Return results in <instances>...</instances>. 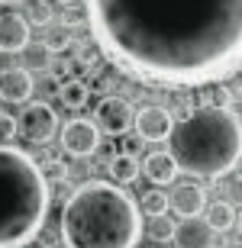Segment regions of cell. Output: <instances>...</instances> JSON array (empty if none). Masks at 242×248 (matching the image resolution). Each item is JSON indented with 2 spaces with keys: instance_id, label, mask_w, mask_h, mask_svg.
Wrapping results in <instances>:
<instances>
[{
  "instance_id": "6da1fadb",
  "label": "cell",
  "mask_w": 242,
  "mask_h": 248,
  "mask_svg": "<svg viewBox=\"0 0 242 248\" xmlns=\"http://www.w3.org/2000/svg\"><path fill=\"white\" fill-rule=\"evenodd\" d=\"M94 46L149 87L197 91L242 71V0H81Z\"/></svg>"
},
{
  "instance_id": "cb8c5ba5",
  "label": "cell",
  "mask_w": 242,
  "mask_h": 248,
  "mask_svg": "<svg viewBox=\"0 0 242 248\" xmlns=\"http://www.w3.org/2000/svg\"><path fill=\"white\" fill-rule=\"evenodd\" d=\"M142 142L139 136H120V155H129V158H139V152H142Z\"/></svg>"
},
{
  "instance_id": "e0dca14e",
  "label": "cell",
  "mask_w": 242,
  "mask_h": 248,
  "mask_svg": "<svg viewBox=\"0 0 242 248\" xmlns=\"http://www.w3.org/2000/svg\"><path fill=\"white\" fill-rule=\"evenodd\" d=\"M197 107H229L233 103V91L226 87L223 81L220 84H204V87H197Z\"/></svg>"
},
{
  "instance_id": "52a82bcc",
  "label": "cell",
  "mask_w": 242,
  "mask_h": 248,
  "mask_svg": "<svg viewBox=\"0 0 242 248\" xmlns=\"http://www.w3.org/2000/svg\"><path fill=\"white\" fill-rule=\"evenodd\" d=\"M58 142H62V152L65 155L91 158L97 152V145L103 142V136L91 120H68L65 126H58Z\"/></svg>"
},
{
  "instance_id": "d6986e66",
  "label": "cell",
  "mask_w": 242,
  "mask_h": 248,
  "mask_svg": "<svg viewBox=\"0 0 242 248\" xmlns=\"http://www.w3.org/2000/svg\"><path fill=\"white\" fill-rule=\"evenodd\" d=\"M68 46H71L68 26H48L42 32V48H46L48 55H62V52H68Z\"/></svg>"
},
{
  "instance_id": "ffe728a7",
  "label": "cell",
  "mask_w": 242,
  "mask_h": 248,
  "mask_svg": "<svg viewBox=\"0 0 242 248\" xmlns=\"http://www.w3.org/2000/svg\"><path fill=\"white\" fill-rule=\"evenodd\" d=\"M52 19H55V10L48 0H29V16L26 23H39V26H52Z\"/></svg>"
},
{
  "instance_id": "277c9868",
  "label": "cell",
  "mask_w": 242,
  "mask_h": 248,
  "mask_svg": "<svg viewBox=\"0 0 242 248\" xmlns=\"http://www.w3.org/2000/svg\"><path fill=\"white\" fill-rule=\"evenodd\" d=\"M52 187L39 161L0 142V248H26L46 229Z\"/></svg>"
},
{
  "instance_id": "ba28073f",
  "label": "cell",
  "mask_w": 242,
  "mask_h": 248,
  "mask_svg": "<svg viewBox=\"0 0 242 248\" xmlns=\"http://www.w3.org/2000/svg\"><path fill=\"white\" fill-rule=\"evenodd\" d=\"M132 126H136V136H139L142 142H168L175 120H171V113H168L165 107L149 103V107H142V110L132 113Z\"/></svg>"
},
{
  "instance_id": "f546056e",
  "label": "cell",
  "mask_w": 242,
  "mask_h": 248,
  "mask_svg": "<svg viewBox=\"0 0 242 248\" xmlns=\"http://www.w3.org/2000/svg\"><path fill=\"white\" fill-rule=\"evenodd\" d=\"M58 3H68V0H58Z\"/></svg>"
},
{
  "instance_id": "603a6c76",
  "label": "cell",
  "mask_w": 242,
  "mask_h": 248,
  "mask_svg": "<svg viewBox=\"0 0 242 248\" xmlns=\"http://www.w3.org/2000/svg\"><path fill=\"white\" fill-rule=\"evenodd\" d=\"M10 139H16V116H10L7 110H0V142L7 145Z\"/></svg>"
},
{
  "instance_id": "ac0fdd59",
  "label": "cell",
  "mask_w": 242,
  "mask_h": 248,
  "mask_svg": "<svg viewBox=\"0 0 242 248\" xmlns=\"http://www.w3.org/2000/svg\"><path fill=\"white\" fill-rule=\"evenodd\" d=\"M139 210L145 213V216H165L168 213V193L161 190V187H149V190H142L139 197Z\"/></svg>"
},
{
  "instance_id": "5b68a950",
  "label": "cell",
  "mask_w": 242,
  "mask_h": 248,
  "mask_svg": "<svg viewBox=\"0 0 242 248\" xmlns=\"http://www.w3.org/2000/svg\"><path fill=\"white\" fill-rule=\"evenodd\" d=\"M19 139H26L29 145H48L58 136V116L46 100H29L26 110L16 120Z\"/></svg>"
},
{
  "instance_id": "30bf717a",
  "label": "cell",
  "mask_w": 242,
  "mask_h": 248,
  "mask_svg": "<svg viewBox=\"0 0 242 248\" xmlns=\"http://www.w3.org/2000/svg\"><path fill=\"white\" fill-rule=\"evenodd\" d=\"M168 210H175L181 219H194L207 210V190L197 181H177L168 193Z\"/></svg>"
},
{
  "instance_id": "7a4b0ae2",
  "label": "cell",
  "mask_w": 242,
  "mask_h": 248,
  "mask_svg": "<svg viewBox=\"0 0 242 248\" xmlns=\"http://www.w3.org/2000/svg\"><path fill=\"white\" fill-rule=\"evenodd\" d=\"M58 239L65 248H136L142 239L139 203L110 181H81L62 206Z\"/></svg>"
},
{
  "instance_id": "2e32d148",
  "label": "cell",
  "mask_w": 242,
  "mask_h": 248,
  "mask_svg": "<svg viewBox=\"0 0 242 248\" xmlns=\"http://www.w3.org/2000/svg\"><path fill=\"white\" fill-rule=\"evenodd\" d=\"M204 222L210 226L213 232H229L236 226V210L229 206L226 200H216V203H207L204 210Z\"/></svg>"
},
{
  "instance_id": "8fae6325",
  "label": "cell",
  "mask_w": 242,
  "mask_h": 248,
  "mask_svg": "<svg viewBox=\"0 0 242 248\" xmlns=\"http://www.w3.org/2000/svg\"><path fill=\"white\" fill-rule=\"evenodd\" d=\"M32 91H36V84L26 68H3L0 71V100L3 103H29Z\"/></svg>"
},
{
  "instance_id": "44dd1931",
  "label": "cell",
  "mask_w": 242,
  "mask_h": 248,
  "mask_svg": "<svg viewBox=\"0 0 242 248\" xmlns=\"http://www.w3.org/2000/svg\"><path fill=\"white\" fill-rule=\"evenodd\" d=\"M145 232H149L152 242H171V235H175V222L168 219V216H152V222L145 226Z\"/></svg>"
},
{
  "instance_id": "5bb4252c",
  "label": "cell",
  "mask_w": 242,
  "mask_h": 248,
  "mask_svg": "<svg viewBox=\"0 0 242 248\" xmlns=\"http://www.w3.org/2000/svg\"><path fill=\"white\" fill-rule=\"evenodd\" d=\"M58 97H62V103H65L68 110H84L87 100H91V87H87L81 78H62Z\"/></svg>"
},
{
  "instance_id": "484cf974",
  "label": "cell",
  "mask_w": 242,
  "mask_h": 248,
  "mask_svg": "<svg viewBox=\"0 0 242 248\" xmlns=\"http://www.w3.org/2000/svg\"><path fill=\"white\" fill-rule=\"evenodd\" d=\"M116 155H120V152H116V148H113V145H103V142H100V145H97V152H94V158H100L97 165H110V161H113V158H116Z\"/></svg>"
},
{
  "instance_id": "9c48e42d",
  "label": "cell",
  "mask_w": 242,
  "mask_h": 248,
  "mask_svg": "<svg viewBox=\"0 0 242 248\" xmlns=\"http://www.w3.org/2000/svg\"><path fill=\"white\" fill-rule=\"evenodd\" d=\"M29 46H32V32H29L26 16L16 10L0 13V55H16V52H26Z\"/></svg>"
},
{
  "instance_id": "4316f807",
  "label": "cell",
  "mask_w": 242,
  "mask_h": 248,
  "mask_svg": "<svg viewBox=\"0 0 242 248\" xmlns=\"http://www.w3.org/2000/svg\"><path fill=\"white\" fill-rule=\"evenodd\" d=\"M220 248H242V242H223Z\"/></svg>"
},
{
  "instance_id": "d4e9b609",
  "label": "cell",
  "mask_w": 242,
  "mask_h": 248,
  "mask_svg": "<svg viewBox=\"0 0 242 248\" xmlns=\"http://www.w3.org/2000/svg\"><path fill=\"white\" fill-rule=\"evenodd\" d=\"M78 55H81V64H84V68H97V62H100V48H97V46H87V42H84V46L81 48H78Z\"/></svg>"
},
{
  "instance_id": "f1b7e54d",
  "label": "cell",
  "mask_w": 242,
  "mask_h": 248,
  "mask_svg": "<svg viewBox=\"0 0 242 248\" xmlns=\"http://www.w3.org/2000/svg\"><path fill=\"white\" fill-rule=\"evenodd\" d=\"M0 3H23V0H0Z\"/></svg>"
},
{
  "instance_id": "4fadbf2b",
  "label": "cell",
  "mask_w": 242,
  "mask_h": 248,
  "mask_svg": "<svg viewBox=\"0 0 242 248\" xmlns=\"http://www.w3.org/2000/svg\"><path fill=\"white\" fill-rule=\"evenodd\" d=\"M139 171L145 174V181H149V184H155V187L175 184V177H177L175 158L168 155L165 148H155V152H149V155H145V161H139Z\"/></svg>"
},
{
  "instance_id": "7c38bea8",
  "label": "cell",
  "mask_w": 242,
  "mask_h": 248,
  "mask_svg": "<svg viewBox=\"0 0 242 248\" xmlns=\"http://www.w3.org/2000/svg\"><path fill=\"white\" fill-rule=\"evenodd\" d=\"M177 248H213L216 232L204 222V216H194V219H181L175 226V235H171Z\"/></svg>"
},
{
  "instance_id": "3957f363",
  "label": "cell",
  "mask_w": 242,
  "mask_h": 248,
  "mask_svg": "<svg viewBox=\"0 0 242 248\" xmlns=\"http://www.w3.org/2000/svg\"><path fill=\"white\" fill-rule=\"evenodd\" d=\"M168 155L177 174L226 177L242 161V116L229 107H197L168 136Z\"/></svg>"
},
{
  "instance_id": "9a60e30c",
  "label": "cell",
  "mask_w": 242,
  "mask_h": 248,
  "mask_svg": "<svg viewBox=\"0 0 242 248\" xmlns=\"http://www.w3.org/2000/svg\"><path fill=\"white\" fill-rule=\"evenodd\" d=\"M107 174H110V184L123 187V184H132V181H139V158H129V155H116L107 165Z\"/></svg>"
},
{
  "instance_id": "7402d4cb",
  "label": "cell",
  "mask_w": 242,
  "mask_h": 248,
  "mask_svg": "<svg viewBox=\"0 0 242 248\" xmlns=\"http://www.w3.org/2000/svg\"><path fill=\"white\" fill-rule=\"evenodd\" d=\"M220 190L226 193L223 200L229 203V206H236V203L242 206V174H236V171H233V174H226L223 181H220Z\"/></svg>"
},
{
  "instance_id": "8992f818",
  "label": "cell",
  "mask_w": 242,
  "mask_h": 248,
  "mask_svg": "<svg viewBox=\"0 0 242 248\" xmlns=\"http://www.w3.org/2000/svg\"><path fill=\"white\" fill-rule=\"evenodd\" d=\"M132 103L120 93H103L97 107H94V126L100 129V136H110V139H120L129 132L132 126Z\"/></svg>"
},
{
  "instance_id": "83f0119b",
  "label": "cell",
  "mask_w": 242,
  "mask_h": 248,
  "mask_svg": "<svg viewBox=\"0 0 242 248\" xmlns=\"http://www.w3.org/2000/svg\"><path fill=\"white\" fill-rule=\"evenodd\" d=\"M236 229H239V232H242V210H239V213H236Z\"/></svg>"
}]
</instances>
